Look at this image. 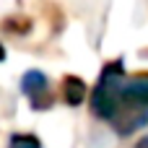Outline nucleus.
<instances>
[{
  "label": "nucleus",
  "mask_w": 148,
  "mask_h": 148,
  "mask_svg": "<svg viewBox=\"0 0 148 148\" xmlns=\"http://www.w3.org/2000/svg\"><path fill=\"white\" fill-rule=\"evenodd\" d=\"M88 109L107 122L120 138L148 125V70L125 73V60L114 57L101 65L99 81L88 91Z\"/></svg>",
  "instance_id": "f257e3e1"
},
{
  "label": "nucleus",
  "mask_w": 148,
  "mask_h": 148,
  "mask_svg": "<svg viewBox=\"0 0 148 148\" xmlns=\"http://www.w3.org/2000/svg\"><path fill=\"white\" fill-rule=\"evenodd\" d=\"M21 94L29 99V107L34 112H47L55 104V91L49 86V78L42 70H26L21 75Z\"/></svg>",
  "instance_id": "f03ea898"
},
{
  "label": "nucleus",
  "mask_w": 148,
  "mask_h": 148,
  "mask_svg": "<svg viewBox=\"0 0 148 148\" xmlns=\"http://www.w3.org/2000/svg\"><path fill=\"white\" fill-rule=\"evenodd\" d=\"M60 99L68 107H81L88 99V83L78 75H62L60 81Z\"/></svg>",
  "instance_id": "7ed1b4c3"
},
{
  "label": "nucleus",
  "mask_w": 148,
  "mask_h": 148,
  "mask_svg": "<svg viewBox=\"0 0 148 148\" xmlns=\"http://www.w3.org/2000/svg\"><path fill=\"white\" fill-rule=\"evenodd\" d=\"M3 29L8 34H16V36H26L34 31V18L31 16H23V13H13V16H5L3 18Z\"/></svg>",
  "instance_id": "20e7f679"
},
{
  "label": "nucleus",
  "mask_w": 148,
  "mask_h": 148,
  "mask_svg": "<svg viewBox=\"0 0 148 148\" xmlns=\"http://www.w3.org/2000/svg\"><path fill=\"white\" fill-rule=\"evenodd\" d=\"M8 148H42V140L31 133H13L8 140Z\"/></svg>",
  "instance_id": "39448f33"
},
{
  "label": "nucleus",
  "mask_w": 148,
  "mask_h": 148,
  "mask_svg": "<svg viewBox=\"0 0 148 148\" xmlns=\"http://www.w3.org/2000/svg\"><path fill=\"white\" fill-rule=\"evenodd\" d=\"M42 10H44V16H49L52 18V31L55 34H60L62 31V26H65V18H62V10H60V5H55V3H44L42 5Z\"/></svg>",
  "instance_id": "423d86ee"
},
{
  "label": "nucleus",
  "mask_w": 148,
  "mask_h": 148,
  "mask_svg": "<svg viewBox=\"0 0 148 148\" xmlns=\"http://www.w3.org/2000/svg\"><path fill=\"white\" fill-rule=\"evenodd\" d=\"M135 148H148V135H146V138H140V140L135 143Z\"/></svg>",
  "instance_id": "0eeeda50"
},
{
  "label": "nucleus",
  "mask_w": 148,
  "mask_h": 148,
  "mask_svg": "<svg viewBox=\"0 0 148 148\" xmlns=\"http://www.w3.org/2000/svg\"><path fill=\"white\" fill-rule=\"evenodd\" d=\"M5 60V47H3V42H0V62Z\"/></svg>",
  "instance_id": "6e6552de"
}]
</instances>
